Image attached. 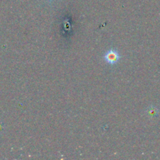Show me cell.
Masks as SVG:
<instances>
[{
	"label": "cell",
	"mask_w": 160,
	"mask_h": 160,
	"mask_svg": "<svg viewBox=\"0 0 160 160\" xmlns=\"http://www.w3.org/2000/svg\"><path fill=\"white\" fill-rule=\"evenodd\" d=\"M120 58H121V56L120 55L119 52L114 48H110L109 50H108L103 56L104 60L110 65L117 64L120 59Z\"/></svg>",
	"instance_id": "1"
}]
</instances>
